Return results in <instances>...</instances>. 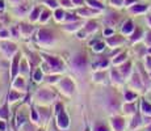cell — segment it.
<instances>
[{"instance_id": "6da1fadb", "label": "cell", "mask_w": 151, "mask_h": 131, "mask_svg": "<svg viewBox=\"0 0 151 131\" xmlns=\"http://www.w3.org/2000/svg\"><path fill=\"white\" fill-rule=\"evenodd\" d=\"M71 64L74 66L75 69H84L87 67V58H86V55L78 54L76 57L72 59Z\"/></svg>"}, {"instance_id": "7a4b0ae2", "label": "cell", "mask_w": 151, "mask_h": 131, "mask_svg": "<svg viewBox=\"0 0 151 131\" xmlns=\"http://www.w3.org/2000/svg\"><path fill=\"white\" fill-rule=\"evenodd\" d=\"M45 59H46V62H47L51 71H62L63 64L59 59H57V58H54V57H47V55H45Z\"/></svg>"}, {"instance_id": "3957f363", "label": "cell", "mask_w": 151, "mask_h": 131, "mask_svg": "<svg viewBox=\"0 0 151 131\" xmlns=\"http://www.w3.org/2000/svg\"><path fill=\"white\" fill-rule=\"evenodd\" d=\"M59 88H62L67 94H71V93H74L75 87H74V84H72V81L70 80V79H63V80L59 83Z\"/></svg>"}, {"instance_id": "277c9868", "label": "cell", "mask_w": 151, "mask_h": 131, "mask_svg": "<svg viewBox=\"0 0 151 131\" xmlns=\"http://www.w3.org/2000/svg\"><path fill=\"white\" fill-rule=\"evenodd\" d=\"M110 122H112V126H113V129H114V131H124V127H125L124 118L114 117V118H112Z\"/></svg>"}, {"instance_id": "5b68a950", "label": "cell", "mask_w": 151, "mask_h": 131, "mask_svg": "<svg viewBox=\"0 0 151 131\" xmlns=\"http://www.w3.org/2000/svg\"><path fill=\"white\" fill-rule=\"evenodd\" d=\"M58 126H59L60 129H66V127L68 126V118L63 110H60V112L58 113Z\"/></svg>"}, {"instance_id": "8992f818", "label": "cell", "mask_w": 151, "mask_h": 131, "mask_svg": "<svg viewBox=\"0 0 151 131\" xmlns=\"http://www.w3.org/2000/svg\"><path fill=\"white\" fill-rule=\"evenodd\" d=\"M38 39L41 41V42H50V41H53V34L49 30H40Z\"/></svg>"}, {"instance_id": "52a82bcc", "label": "cell", "mask_w": 151, "mask_h": 131, "mask_svg": "<svg viewBox=\"0 0 151 131\" xmlns=\"http://www.w3.org/2000/svg\"><path fill=\"white\" fill-rule=\"evenodd\" d=\"M37 97H38L40 100L49 101V100H51V98L54 97V93L47 91V89H42V91H40L38 93H37Z\"/></svg>"}, {"instance_id": "ba28073f", "label": "cell", "mask_w": 151, "mask_h": 131, "mask_svg": "<svg viewBox=\"0 0 151 131\" xmlns=\"http://www.w3.org/2000/svg\"><path fill=\"white\" fill-rule=\"evenodd\" d=\"M1 49H3V51H4L5 54H8V55H11L12 52L16 51V46H14L13 43H3Z\"/></svg>"}, {"instance_id": "9c48e42d", "label": "cell", "mask_w": 151, "mask_h": 131, "mask_svg": "<svg viewBox=\"0 0 151 131\" xmlns=\"http://www.w3.org/2000/svg\"><path fill=\"white\" fill-rule=\"evenodd\" d=\"M146 9H147V5H145V4H137L130 8V11L133 13H141V12H145Z\"/></svg>"}, {"instance_id": "30bf717a", "label": "cell", "mask_w": 151, "mask_h": 131, "mask_svg": "<svg viewBox=\"0 0 151 131\" xmlns=\"http://www.w3.org/2000/svg\"><path fill=\"white\" fill-rule=\"evenodd\" d=\"M19 58L20 55H16L13 59V64H12V79H14V76L17 75V72H19Z\"/></svg>"}, {"instance_id": "8fae6325", "label": "cell", "mask_w": 151, "mask_h": 131, "mask_svg": "<svg viewBox=\"0 0 151 131\" xmlns=\"http://www.w3.org/2000/svg\"><path fill=\"white\" fill-rule=\"evenodd\" d=\"M132 84H133L134 87H137V88H139V89H141L142 87H143V84H142V80H141V77H139V75H138V74H134V75H133Z\"/></svg>"}, {"instance_id": "7c38bea8", "label": "cell", "mask_w": 151, "mask_h": 131, "mask_svg": "<svg viewBox=\"0 0 151 131\" xmlns=\"http://www.w3.org/2000/svg\"><path fill=\"white\" fill-rule=\"evenodd\" d=\"M118 21V14L117 13H112V14H109L108 17H106V24L108 25H114L116 22Z\"/></svg>"}, {"instance_id": "4fadbf2b", "label": "cell", "mask_w": 151, "mask_h": 131, "mask_svg": "<svg viewBox=\"0 0 151 131\" xmlns=\"http://www.w3.org/2000/svg\"><path fill=\"white\" fill-rule=\"evenodd\" d=\"M130 67H132L130 62H127V63H125V64H122V66L120 67V74L122 75V76H126V75L130 72Z\"/></svg>"}, {"instance_id": "5bb4252c", "label": "cell", "mask_w": 151, "mask_h": 131, "mask_svg": "<svg viewBox=\"0 0 151 131\" xmlns=\"http://www.w3.org/2000/svg\"><path fill=\"white\" fill-rule=\"evenodd\" d=\"M134 30V25H133L132 21H126L125 22V25L122 26V33H130V31Z\"/></svg>"}, {"instance_id": "9a60e30c", "label": "cell", "mask_w": 151, "mask_h": 131, "mask_svg": "<svg viewBox=\"0 0 151 131\" xmlns=\"http://www.w3.org/2000/svg\"><path fill=\"white\" fill-rule=\"evenodd\" d=\"M142 110H143L145 114L147 115H151V105L146 101H142Z\"/></svg>"}, {"instance_id": "2e32d148", "label": "cell", "mask_w": 151, "mask_h": 131, "mask_svg": "<svg viewBox=\"0 0 151 131\" xmlns=\"http://www.w3.org/2000/svg\"><path fill=\"white\" fill-rule=\"evenodd\" d=\"M141 36H142V30L139 28H135L134 29V33H133V36H132V42L138 41L139 38H141Z\"/></svg>"}, {"instance_id": "e0dca14e", "label": "cell", "mask_w": 151, "mask_h": 131, "mask_svg": "<svg viewBox=\"0 0 151 131\" xmlns=\"http://www.w3.org/2000/svg\"><path fill=\"white\" fill-rule=\"evenodd\" d=\"M97 29V24L95 21H89L88 24L86 26V31H88V33H91V31H95Z\"/></svg>"}, {"instance_id": "ac0fdd59", "label": "cell", "mask_w": 151, "mask_h": 131, "mask_svg": "<svg viewBox=\"0 0 151 131\" xmlns=\"http://www.w3.org/2000/svg\"><path fill=\"white\" fill-rule=\"evenodd\" d=\"M139 123H141V117H139L138 113H135V115H134V118H133V122H132V125H130V127H132V129H135L137 126H139Z\"/></svg>"}, {"instance_id": "d6986e66", "label": "cell", "mask_w": 151, "mask_h": 131, "mask_svg": "<svg viewBox=\"0 0 151 131\" xmlns=\"http://www.w3.org/2000/svg\"><path fill=\"white\" fill-rule=\"evenodd\" d=\"M87 3H88L91 7H93V8H97V9H104V5L101 4V3L96 1V0H87Z\"/></svg>"}, {"instance_id": "ffe728a7", "label": "cell", "mask_w": 151, "mask_h": 131, "mask_svg": "<svg viewBox=\"0 0 151 131\" xmlns=\"http://www.w3.org/2000/svg\"><path fill=\"white\" fill-rule=\"evenodd\" d=\"M124 109H125V113H127V114L135 113V104H127V105H125Z\"/></svg>"}, {"instance_id": "44dd1931", "label": "cell", "mask_w": 151, "mask_h": 131, "mask_svg": "<svg viewBox=\"0 0 151 131\" xmlns=\"http://www.w3.org/2000/svg\"><path fill=\"white\" fill-rule=\"evenodd\" d=\"M8 114H9V112H8V106L7 105H3V106L0 107V117L8 118Z\"/></svg>"}, {"instance_id": "7402d4cb", "label": "cell", "mask_w": 151, "mask_h": 131, "mask_svg": "<svg viewBox=\"0 0 151 131\" xmlns=\"http://www.w3.org/2000/svg\"><path fill=\"white\" fill-rule=\"evenodd\" d=\"M22 96L21 94H19V93H16V92H11L9 93V96H8V100L9 101H16V100H19V98H21Z\"/></svg>"}, {"instance_id": "603a6c76", "label": "cell", "mask_w": 151, "mask_h": 131, "mask_svg": "<svg viewBox=\"0 0 151 131\" xmlns=\"http://www.w3.org/2000/svg\"><path fill=\"white\" fill-rule=\"evenodd\" d=\"M121 42H122V38H118V37H113V38L108 39V43L109 45H112V46L117 45V43H121Z\"/></svg>"}, {"instance_id": "cb8c5ba5", "label": "cell", "mask_w": 151, "mask_h": 131, "mask_svg": "<svg viewBox=\"0 0 151 131\" xmlns=\"http://www.w3.org/2000/svg\"><path fill=\"white\" fill-rule=\"evenodd\" d=\"M125 98H126V101H133L134 98H137V94L135 93H132L127 91L126 93H125Z\"/></svg>"}, {"instance_id": "d4e9b609", "label": "cell", "mask_w": 151, "mask_h": 131, "mask_svg": "<svg viewBox=\"0 0 151 131\" xmlns=\"http://www.w3.org/2000/svg\"><path fill=\"white\" fill-rule=\"evenodd\" d=\"M104 47H105V45H104L103 42H97V43H95L93 45V50L95 51H103Z\"/></svg>"}, {"instance_id": "484cf974", "label": "cell", "mask_w": 151, "mask_h": 131, "mask_svg": "<svg viewBox=\"0 0 151 131\" xmlns=\"http://www.w3.org/2000/svg\"><path fill=\"white\" fill-rule=\"evenodd\" d=\"M125 58H126V52H122V54H120V55H118V57L116 58V59L113 60V62H114L116 64H118V63H121V62H122V60H125Z\"/></svg>"}, {"instance_id": "4316f807", "label": "cell", "mask_w": 151, "mask_h": 131, "mask_svg": "<svg viewBox=\"0 0 151 131\" xmlns=\"http://www.w3.org/2000/svg\"><path fill=\"white\" fill-rule=\"evenodd\" d=\"M112 77L116 83H121V81H122L120 77V75H118V72H116V71H112Z\"/></svg>"}, {"instance_id": "83f0119b", "label": "cell", "mask_w": 151, "mask_h": 131, "mask_svg": "<svg viewBox=\"0 0 151 131\" xmlns=\"http://www.w3.org/2000/svg\"><path fill=\"white\" fill-rule=\"evenodd\" d=\"M34 80H37V81H40L42 79V72H41V69H37L36 72H34Z\"/></svg>"}, {"instance_id": "f1b7e54d", "label": "cell", "mask_w": 151, "mask_h": 131, "mask_svg": "<svg viewBox=\"0 0 151 131\" xmlns=\"http://www.w3.org/2000/svg\"><path fill=\"white\" fill-rule=\"evenodd\" d=\"M38 14H40V9H38V8H36V9L33 11V13H32V17H30L32 21H34V20L38 19Z\"/></svg>"}, {"instance_id": "f546056e", "label": "cell", "mask_w": 151, "mask_h": 131, "mask_svg": "<svg viewBox=\"0 0 151 131\" xmlns=\"http://www.w3.org/2000/svg\"><path fill=\"white\" fill-rule=\"evenodd\" d=\"M63 16H65L63 11H60V9H57V11H55V19H57V20H62Z\"/></svg>"}, {"instance_id": "4dcf8cb0", "label": "cell", "mask_w": 151, "mask_h": 131, "mask_svg": "<svg viewBox=\"0 0 151 131\" xmlns=\"http://www.w3.org/2000/svg\"><path fill=\"white\" fill-rule=\"evenodd\" d=\"M95 131H109L106 129V126H104V125H96V127H95Z\"/></svg>"}, {"instance_id": "1f68e13d", "label": "cell", "mask_w": 151, "mask_h": 131, "mask_svg": "<svg viewBox=\"0 0 151 131\" xmlns=\"http://www.w3.org/2000/svg\"><path fill=\"white\" fill-rule=\"evenodd\" d=\"M25 122V117H24V114H19V117H17V125L19 126H21L22 123Z\"/></svg>"}, {"instance_id": "d6a6232c", "label": "cell", "mask_w": 151, "mask_h": 131, "mask_svg": "<svg viewBox=\"0 0 151 131\" xmlns=\"http://www.w3.org/2000/svg\"><path fill=\"white\" fill-rule=\"evenodd\" d=\"M49 16H50V12H49V11H43L42 16H41V21H46V20L49 19Z\"/></svg>"}, {"instance_id": "836d02e7", "label": "cell", "mask_w": 151, "mask_h": 131, "mask_svg": "<svg viewBox=\"0 0 151 131\" xmlns=\"http://www.w3.org/2000/svg\"><path fill=\"white\" fill-rule=\"evenodd\" d=\"M14 87H17V88H24V80L22 79H19V80H16L14 81Z\"/></svg>"}, {"instance_id": "e575fe53", "label": "cell", "mask_w": 151, "mask_h": 131, "mask_svg": "<svg viewBox=\"0 0 151 131\" xmlns=\"http://www.w3.org/2000/svg\"><path fill=\"white\" fill-rule=\"evenodd\" d=\"M96 66H100V67H106L108 66V60L106 59H100L99 62L96 63Z\"/></svg>"}, {"instance_id": "d590c367", "label": "cell", "mask_w": 151, "mask_h": 131, "mask_svg": "<svg viewBox=\"0 0 151 131\" xmlns=\"http://www.w3.org/2000/svg\"><path fill=\"white\" fill-rule=\"evenodd\" d=\"M45 1H46V4H49L51 8H57V5H58L55 0H45Z\"/></svg>"}, {"instance_id": "8d00e7d4", "label": "cell", "mask_w": 151, "mask_h": 131, "mask_svg": "<svg viewBox=\"0 0 151 131\" xmlns=\"http://www.w3.org/2000/svg\"><path fill=\"white\" fill-rule=\"evenodd\" d=\"M60 4L65 5V7H71L72 0H60Z\"/></svg>"}, {"instance_id": "74e56055", "label": "cell", "mask_w": 151, "mask_h": 131, "mask_svg": "<svg viewBox=\"0 0 151 131\" xmlns=\"http://www.w3.org/2000/svg\"><path fill=\"white\" fill-rule=\"evenodd\" d=\"M80 14H91V13H96V11H88V9H80Z\"/></svg>"}, {"instance_id": "f35d334b", "label": "cell", "mask_w": 151, "mask_h": 131, "mask_svg": "<svg viewBox=\"0 0 151 131\" xmlns=\"http://www.w3.org/2000/svg\"><path fill=\"white\" fill-rule=\"evenodd\" d=\"M110 3H112V4H114V5H117V7H121V5L124 4L122 0H110Z\"/></svg>"}, {"instance_id": "ab89813d", "label": "cell", "mask_w": 151, "mask_h": 131, "mask_svg": "<svg viewBox=\"0 0 151 131\" xmlns=\"http://www.w3.org/2000/svg\"><path fill=\"white\" fill-rule=\"evenodd\" d=\"M146 67L149 68V71H151V57L146 58Z\"/></svg>"}, {"instance_id": "60d3db41", "label": "cell", "mask_w": 151, "mask_h": 131, "mask_svg": "<svg viewBox=\"0 0 151 131\" xmlns=\"http://www.w3.org/2000/svg\"><path fill=\"white\" fill-rule=\"evenodd\" d=\"M145 42H146V45H151V31L147 33V37H146V39H145Z\"/></svg>"}, {"instance_id": "b9f144b4", "label": "cell", "mask_w": 151, "mask_h": 131, "mask_svg": "<svg viewBox=\"0 0 151 131\" xmlns=\"http://www.w3.org/2000/svg\"><path fill=\"white\" fill-rule=\"evenodd\" d=\"M66 20H67V21H75L76 17H75L74 14H67V16H66Z\"/></svg>"}, {"instance_id": "7bdbcfd3", "label": "cell", "mask_w": 151, "mask_h": 131, "mask_svg": "<svg viewBox=\"0 0 151 131\" xmlns=\"http://www.w3.org/2000/svg\"><path fill=\"white\" fill-rule=\"evenodd\" d=\"M32 118H33V121H37V119H38V115H37V112L36 110H32Z\"/></svg>"}, {"instance_id": "ee69618b", "label": "cell", "mask_w": 151, "mask_h": 131, "mask_svg": "<svg viewBox=\"0 0 151 131\" xmlns=\"http://www.w3.org/2000/svg\"><path fill=\"white\" fill-rule=\"evenodd\" d=\"M76 26H78V24L68 25V26H66V29H67V30H74V29H76Z\"/></svg>"}, {"instance_id": "f6af8a7d", "label": "cell", "mask_w": 151, "mask_h": 131, "mask_svg": "<svg viewBox=\"0 0 151 131\" xmlns=\"http://www.w3.org/2000/svg\"><path fill=\"white\" fill-rule=\"evenodd\" d=\"M57 79H58L57 76H49V77H47V81H49V83H54Z\"/></svg>"}, {"instance_id": "bcb514c9", "label": "cell", "mask_w": 151, "mask_h": 131, "mask_svg": "<svg viewBox=\"0 0 151 131\" xmlns=\"http://www.w3.org/2000/svg\"><path fill=\"white\" fill-rule=\"evenodd\" d=\"M7 36H8V31H0V37L4 38V37H7Z\"/></svg>"}, {"instance_id": "7dc6e473", "label": "cell", "mask_w": 151, "mask_h": 131, "mask_svg": "<svg viewBox=\"0 0 151 131\" xmlns=\"http://www.w3.org/2000/svg\"><path fill=\"white\" fill-rule=\"evenodd\" d=\"M0 131H5V125L3 123V122L0 123Z\"/></svg>"}, {"instance_id": "c3c4849f", "label": "cell", "mask_w": 151, "mask_h": 131, "mask_svg": "<svg viewBox=\"0 0 151 131\" xmlns=\"http://www.w3.org/2000/svg\"><path fill=\"white\" fill-rule=\"evenodd\" d=\"M3 9H4V1L0 0V11H3Z\"/></svg>"}, {"instance_id": "681fc988", "label": "cell", "mask_w": 151, "mask_h": 131, "mask_svg": "<svg viewBox=\"0 0 151 131\" xmlns=\"http://www.w3.org/2000/svg\"><path fill=\"white\" fill-rule=\"evenodd\" d=\"M72 3H74V4H82L83 0H72Z\"/></svg>"}, {"instance_id": "f907efd6", "label": "cell", "mask_w": 151, "mask_h": 131, "mask_svg": "<svg viewBox=\"0 0 151 131\" xmlns=\"http://www.w3.org/2000/svg\"><path fill=\"white\" fill-rule=\"evenodd\" d=\"M78 37H79V38H84V31H79V33H78Z\"/></svg>"}, {"instance_id": "816d5d0a", "label": "cell", "mask_w": 151, "mask_h": 131, "mask_svg": "<svg viewBox=\"0 0 151 131\" xmlns=\"http://www.w3.org/2000/svg\"><path fill=\"white\" fill-rule=\"evenodd\" d=\"M96 77H97V80H101V77H104V74H97Z\"/></svg>"}, {"instance_id": "f5cc1de1", "label": "cell", "mask_w": 151, "mask_h": 131, "mask_svg": "<svg viewBox=\"0 0 151 131\" xmlns=\"http://www.w3.org/2000/svg\"><path fill=\"white\" fill-rule=\"evenodd\" d=\"M133 3H135V0H126V5L133 4Z\"/></svg>"}, {"instance_id": "db71d44e", "label": "cell", "mask_w": 151, "mask_h": 131, "mask_svg": "<svg viewBox=\"0 0 151 131\" xmlns=\"http://www.w3.org/2000/svg\"><path fill=\"white\" fill-rule=\"evenodd\" d=\"M112 33H113V31L110 30V29H106V30H105V34H106V36H109V34H112Z\"/></svg>"}, {"instance_id": "11a10c76", "label": "cell", "mask_w": 151, "mask_h": 131, "mask_svg": "<svg viewBox=\"0 0 151 131\" xmlns=\"http://www.w3.org/2000/svg\"><path fill=\"white\" fill-rule=\"evenodd\" d=\"M146 131H151V123H150V126L146 127Z\"/></svg>"}, {"instance_id": "9f6ffc18", "label": "cell", "mask_w": 151, "mask_h": 131, "mask_svg": "<svg viewBox=\"0 0 151 131\" xmlns=\"http://www.w3.org/2000/svg\"><path fill=\"white\" fill-rule=\"evenodd\" d=\"M149 22H150V24H151V16L149 17Z\"/></svg>"}, {"instance_id": "6f0895ef", "label": "cell", "mask_w": 151, "mask_h": 131, "mask_svg": "<svg viewBox=\"0 0 151 131\" xmlns=\"http://www.w3.org/2000/svg\"><path fill=\"white\" fill-rule=\"evenodd\" d=\"M84 131H89V129H88V127H87V129H86V130H84Z\"/></svg>"}, {"instance_id": "680465c9", "label": "cell", "mask_w": 151, "mask_h": 131, "mask_svg": "<svg viewBox=\"0 0 151 131\" xmlns=\"http://www.w3.org/2000/svg\"><path fill=\"white\" fill-rule=\"evenodd\" d=\"M149 52H150V54H151V49H150V50H149Z\"/></svg>"}, {"instance_id": "91938a15", "label": "cell", "mask_w": 151, "mask_h": 131, "mask_svg": "<svg viewBox=\"0 0 151 131\" xmlns=\"http://www.w3.org/2000/svg\"><path fill=\"white\" fill-rule=\"evenodd\" d=\"M40 131H42V130H40Z\"/></svg>"}]
</instances>
